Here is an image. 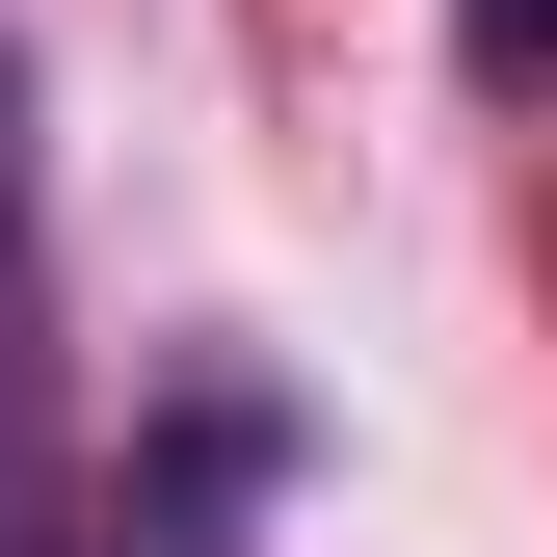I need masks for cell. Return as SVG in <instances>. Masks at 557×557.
I'll list each match as a JSON object with an SVG mask.
<instances>
[{"instance_id": "obj_1", "label": "cell", "mask_w": 557, "mask_h": 557, "mask_svg": "<svg viewBox=\"0 0 557 557\" xmlns=\"http://www.w3.org/2000/svg\"><path fill=\"white\" fill-rule=\"evenodd\" d=\"M478 53H505V81H531V53H557V0H478Z\"/></svg>"}]
</instances>
